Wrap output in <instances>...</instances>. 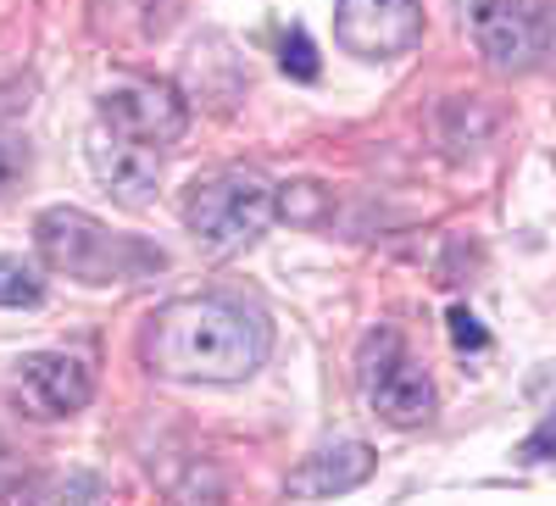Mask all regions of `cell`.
Wrapping results in <instances>:
<instances>
[{"mask_svg": "<svg viewBox=\"0 0 556 506\" xmlns=\"http://www.w3.org/2000/svg\"><path fill=\"white\" fill-rule=\"evenodd\" d=\"M89 173H96L123 206H146L156 195V178H162V151L128 146L106 128H89Z\"/></svg>", "mask_w": 556, "mask_h": 506, "instance_id": "30bf717a", "label": "cell"}, {"mask_svg": "<svg viewBox=\"0 0 556 506\" xmlns=\"http://www.w3.org/2000/svg\"><path fill=\"white\" fill-rule=\"evenodd\" d=\"M34 251L39 262L62 273V279H78L89 290H106V284H139V279H156L167 267V256L134 235H112L101 217H89L78 206H45L34 217Z\"/></svg>", "mask_w": 556, "mask_h": 506, "instance_id": "7a4b0ae2", "label": "cell"}, {"mask_svg": "<svg viewBox=\"0 0 556 506\" xmlns=\"http://www.w3.org/2000/svg\"><path fill=\"white\" fill-rule=\"evenodd\" d=\"M462 28L495 73H540L556 56V0H462Z\"/></svg>", "mask_w": 556, "mask_h": 506, "instance_id": "277c9868", "label": "cell"}, {"mask_svg": "<svg viewBox=\"0 0 556 506\" xmlns=\"http://www.w3.org/2000/svg\"><path fill=\"white\" fill-rule=\"evenodd\" d=\"M334 39L356 62H390L406 56L424 39V0H340Z\"/></svg>", "mask_w": 556, "mask_h": 506, "instance_id": "52a82bcc", "label": "cell"}, {"mask_svg": "<svg viewBox=\"0 0 556 506\" xmlns=\"http://www.w3.org/2000/svg\"><path fill=\"white\" fill-rule=\"evenodd\" d=\"M273 356L267 312L240 295H184L167 301L146 329L151 374L178 384H240Z\"/></svg>", "mask_w": 556, "mask_h": 506, "instance_id": "6da1fadb", "label": "cell"}, {"mask_svg": "<svg viewBox=\"0 0 556 506\" xmlns=\"http://www.w3.org/2000/svg\"><path fill=\"white\" fill-rule=\"evenodd\" d=\"M17 395L34 418H73V412L96 401V374L84 367V356L34 351L17 362Z\"/></svg>", "mask_w": 556, "mask_h": 506, "instance_id": "ba28073f", "label": "cell"}, {"mask_svg": "<svg viewBox=\"0 0 556 506\" xmlns=\"http://www.w3.org/2000/svg\"><path fill=\"white\" fill-rule=\"evenodd\" d=\"M96 128L117 134L128 146H146V151H173L190 128V101L178 96L167 78H123L112 84L101 106H96Z\"/></svg>", "mask_w": 556, "mask_h": 506, "instance_id": "8992f818", "label": "cell"}, {"mask_svg": "<svg viewBox=\"0 0 556 506\" xmlns=\"http://www.w3.org/2000/svg\"><path fill=\"white\" fill-rule=\"evenodd\" d=\"M451 340H456V351H484L490 345V334L479 329V317L468 306H451Z\"/></svg>", "mask_w": 556, "mask_h": 506, "instance_id": "9a60e30c", "label": "cell"}, {"mask_svg": "<svg viewBox=\"0 0 556 506\" xmlns=\"http://www.w3.org/2000/svg\"><path fill=\"white\" fill-rule=\"evenodd\" d=\"M356 384H362V401L379 423L390 429H424L434 418V384L429 374L417 367V356L406 351V340L395 329H374L356 351Z\"/></svg>", "mask_w": 556, "mask_h": 506, "instance_id": "5b68a950", "label": "cell"}, {"mask_svg": "<svg viewBox=\"0 0 556 506\" xmlns=\"http://www.w3.org/2000/svg\"><path fill=\"white\" fill-rule=\"evenodd\" d=\"M374 445L362 440H334V445H317L306 463L285 479V495L290 501H329V495H351L374 479Z\"/></svg>", "mask_w": 556, "mask_h": 506, "instance_id": "9c48e42d", "label": "cell"}, {"mask_svg": "<svg viewBox=\"0 0 556 506\" xmlns=\"http://www.w3.org/2000/svg\"><path fill=\"white\" fill-rule=\"evenodd\" d=\"M278 67H285L290 78H317V51H312V39H306V28H290L285 39H278Z\"/></svg>", "mask_w": 556, "mask_h": 506, "instance_id": "4fadbf2b", "label": "cell"}, {"mask_svg": "<svg viewBox=\"0 0 556 506\" xmlns=\"http://www.w3.org/2000/svg\"><path fill=\"white\" fill-rule=\"evenodd\" d=\"M518 463H523V468H545V463H556V406L534 423V434L518 445Z\"/></svg>", "mask_w": 556, "mask_h": 506, "instance_id": "5bb4252c", "label": "cell"}, {"mask_svg": "<svg viewBox=\"0 0 556 506\" xmlns=\"http://www.w3.org/2000/svg\"><path fill=\"white\" fill-rule=\"evenodd\" d=\"M273 217H278V184L262 167H217L184 190V228L212 256H235L256 245Z\"/></svg>", "mask_w": 556, "mask_h": 506, "instance_id": "3957f363", "label": "cell"}, {"mask_svg": "<svg viewBox=\"0 0 556 506\" xmlns=\"http://www.w3.org/2000/svg\"><path fill=\"white\" fill-rule=\"evenodd\" d=\"M17 167H23V162H17V151H12L7 140H0V190H12V178H17Z\"/></svg>", "mask_w": 556, "mask_h": 506, "instance_id": "2e32d148", "label": "cell"}, {"mask_svg": "<svg viewBox=\"0 0 556 506\" xmlns=\"http://www.w3.org/2000/svg\"><path fill=\"white\" fill-rule=\"evenodd\" d=\"M45 301V279L17 262V256H0V312H23V306H39Z\"/></svg>", "mask_w": 556, "mask_h": 506, "instance_id": "7c38bea8", "label": "cell"}, {"mask_svg": "<svg viewBox=\"0 0 556 506\" xmlns=\"http://www.w3.org/2000/svg\"><path fill=\"white\" fill-rule=\"evenodd\" d=\"M17 495V501H101L106 484L89 479V473H67V479H12L0 484V501Z\"/></svg>", "mask_w": 556, "mask_h": 506, "instance_id": "8fae6325", "label": "cell"}]
</instances>
